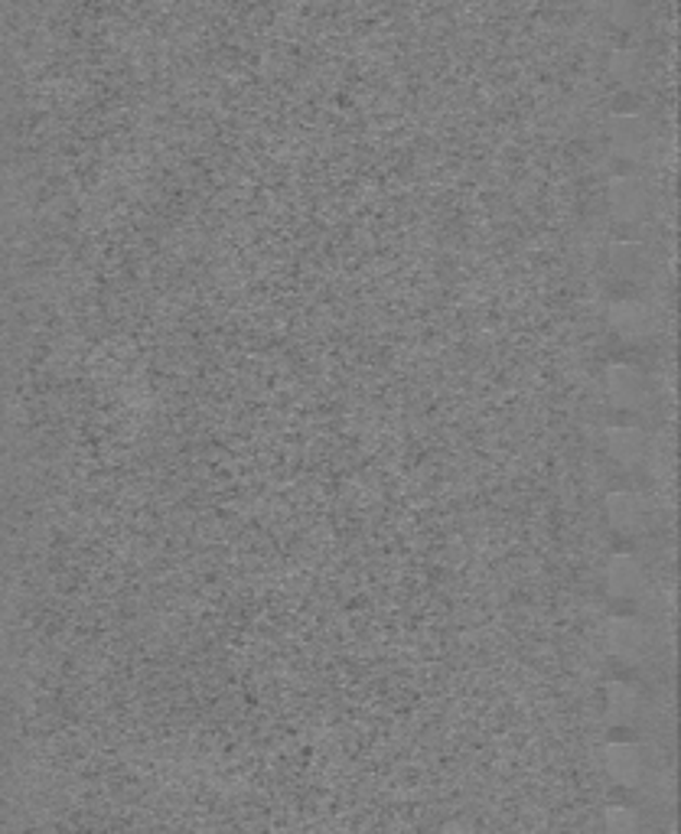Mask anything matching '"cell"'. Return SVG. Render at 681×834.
Listing matches in <instances>:
<instances>
[{"label":"cell","instance_id":"cell-1","mask_svg":"<svg viewBox=\"0 0 681 834\" xmlns=\"http://www.w3.org/2000/svg\"><path fill=\"white\" fill-rule=\"evenodd\" d=\"M653 645V632L649 626L636 617H613L607 623V648L620 658V662H643L649 655Z\"/></svg>","mask_w":681,"mask_h":834},{"label":"cell","instance_id":"cell-2","mask_svg":"<svg viewBox=\"0 0 681 834\" xmlns=\"http://www.w3.org/2000/svg\"><path fill=\"white\" fill-rule=\"evenodd\" d=\"M610 326L617 336L630 343H643L656 333V313L643 300H617L610 307Z\"/></svg>","mask_w":681,"mask_h":834},{"label":"cell","instance_id":"cell-3","mask_svg":"<svg viewBox=\"0 0 681 834\" xmlns=\"http://www.w3.org/2000/svg\"><path fill=\"white\" fill-rule=\"evenodd\" d=\"M604 766L617 786H640L646 776V756L636 743H607Z\"/></svg>","mask_w":681,"mask_h":834},{"label":"cell","instance_id":"cell-4","mask_svg":"<svg viewBox=\"0 0 681 834\" xmlns=\"http://www.w3.org/2000/svg\"><path fill=\"white\" fill-rule=\"evenodd\" d=\"M607 519L617 532L623 535H636L646 528V519H649V502L640 496V492H610L607 502Z\"/></svg>","mask_w":681,"mask_h":834},{"label":"cell","instance_id":"cell-5","mask_svg":"<svg viewBox=\"0 0 681 834\" xmlns=\"http://www.w3.org/2000/svg\"><path fill=\"white\" fill-rule=\"evenodd\" d=\"M653 193L640 177H620L610 183V208L620 222H636L649 212Z\"/></svg>","mask_w":681,"mask_h":834},{"label":"cell","instance_id":"cell-6","mask_svg":"<svg viewBox=\"0 0 681 834\" xmlns=\"http://www.w3.org/2000/svg\"><path fill=\"white\" fill-rule=\"evenodd\" d=\"M649 577H646V568L633 558V555H617L610 558L607 564V591L617 597V600H633L646 591Z\"/></svg>","mask_w":681,"mask_h":834},{"label":"cell","instance_id":"cell-7","mask_svg":"<svg viewBox=\"0 0 681 834\" xmlns=\"http://www.w3.org/2000/svg\"><path fill=\"white\" fill-rule=\"evenodd\" d=\"M607 392H610V402L617 408L633 412V408H640L646 402V379H643L640 369L617 362V366L607 369Z\"/></svg>","mask_w":681,"mask_h":834},{"label":"cell","instance_id":"cell-8","mask_svg":"<svg viewBox=\"0 0 681 834\" xmlns=\"http://www.w3.org/2000/svg\"><path fill=\"white\" fill-rule=\"evenodd\" d=\"M607 450L620 466H640L649 456V440L636 427H610L607 430Z\"/></svg>","mask_w":681,"mask_h":834},{"label":"cell","instance_id":"cell-9","mask_svg":"<svg viewBox=\"0 0 681 834\" xmlns=\"http://www.w3.org/2000/svg\"><path fill=\"white\" fill-rule=\"evenodd\" d=\"M636 711H640V694H636V688L626 684V681H610V684H607V717H610L613 724H626V720L636 717Z\"/></svg>","mask_w":681,"mask_h":834},{"label":"cell","instance_id":"cell-10","mask_svg":"<svg viewBox=\"0 0 681 834\" xmlns=\"http://www.w3.org/2000/svg\"><path fill=\"white\" fill-rule=\"evenodd\" d=\"M646 128L640 124V121H633V118H626V121H617V131H613V144H617V151L620 154H626V157H636V154H643L646 151Z\"/></svg>","mask_w":681,"mask_h":834},{"label":"cell","instance_id":"cell-11","mask_svg":"<svg viewBox=\"0 0 681 834\" xmlns=\"http://www.w3.org/2000/svg\"><path fill=\"white\" fill-rule=\"evenodd\" d=\"M604 829L610 834H636L640 832V812L626 806H610L604 812Z\"/></svg>","mask_w":681,"mask_h":834},{"label":"cell","instance_id":"cell-12","mask_svg":"<svg viewBox=\"0 0 681 834\" xmlns=\"http://www.w3.org/2000/svg\"><path fill=\"white\" fill-rule=\"evenodd\" d=\"M643 251L636 248V245H620L617 251H613V267L620 271V274H633L643 261Z\"/></svg>","mask_w":681,"mask_h":834}]
</instances>
